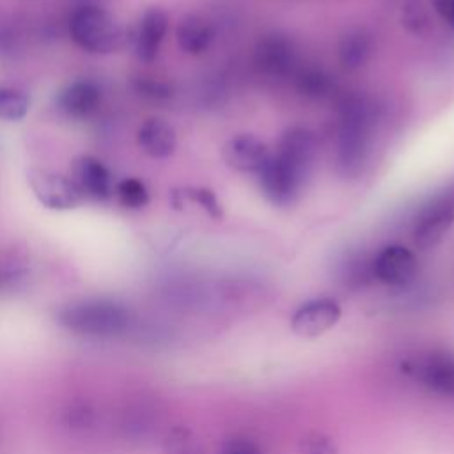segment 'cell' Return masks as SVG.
I'll list each match as a JSON object with an SVG mask.
<instances>
[{
	"label": "cell",
	"instance_id": "obj_25",
	"mask_svg": "<svg viewBox=\"0 0 454 454\" xmlns=\"http://www.w3.org/2000/svg\"><path fill=\"white\" fill-rule=\"evenodd\" d=\"M181 195H183V199L197 202L211 218H215V220L222 218V206H220V202L216 199V193L211 188L193 186V188L183 190Z\"/></svg>",
	"mask_w": 454,
	"mask_h": 454
},
{
	"label": "cell",
	"instance_id": "obj_20",
	"mask_svg": "<svg viewBox=\"0 0 454 454\" xmlns=\"http://www.w3.org/2000/svg\"><path fill=\"white\" fill-rule=\"evenodd\" d=\"M96 420L98 411L89 401L67 403L60 411V424L73 433H83L92 429Z\"/></svg>",
	"mask_w": 454,
	"mask_h": 454
},
{
	"label": "cell",
	"instance_id": "obj_3",
	"mask_svg": "<svg viewBox=\"0 0 454 454\" xmlns=\"http://www.w3.org/2000/svg\"><path fill=\"white\" fill-rule=\"evenodd\" d=\"M69 35L87 53H114L126 44L124 28L101 7L83 5L69 20Z\"/></svg>",
	"mask_w": 454,
	"mask_h": 454
},
{
	"label": "cell",
	"instance_id": "obj_12",
	"mask_svg": "<svg viewBox=\"0 0 454 454\" xmlns=\"http://www.w3.org/2000/svg\"><path fill=\"white\" fill-rule=\"evenodd\" d=\"M71 179L83 199L106 200L112 195V176L101 160L82 154L73 161Z\"/></svg>",
	"mask_w": 454,
	"mask_h": 454
},
{
	"label": "cell",
	"instance_id": "obj_26",
	"mask_svg": "<svg viewBox=\"0 0 454 454\" xmlns=\"http://www.w3.org/2000/svg\"><path fill=\"white\" fill-rule=\"evenodd\" d=\"M300 454H337V447L325 433L312 431L301 438Z\"/></svg>",
	"mask_w": 454,
	"mask_h": 454
},
{
	"label": "cell",
	"instance_id": "obj_2",
	"mask_svg": "<svg viewBox=\"0 0 454 454\" xmlns=\"http://www.w3.org/2000/svg\"><path fill=\"white\" fill-rule=\"evenodd\" d=\"M371 110L362 99H349L340 112L337 137V161L346 176H356L369 154Z\"/></svg>",
	"mask_w": 454,
	"mask_h": 454
},
{
	"label": "cell",
	"instance_id": "obj_24",
	"mask_svg": "<svg viewBox=\"0 0 454 454\" xmlns=\"http://www.w3.org/2000/svg\"><path fill=\"white\" fill-rule=\"evenodd\" d=\"M115 193L119 202L128 209H142L149 204V192L137 177H126L117 183Z\"/></svg>",
	"mask_w": 454,
	"mask_h": 454
},
{
	"label": "cell",
	"instance_id": "obj_28",
	"mask_svg": "<svg viewBox=\"0 0 454 454\" xmlns=\"http://www.w3.org/2000/svg\"><path fill=\"white\" fill-rule=\"evenodd\" d=\"M426 23H427V16H426V12L422 11L420 5L411 4V5L406 7V11H404V25L408 27V30H411L415 34H420L424 30Z\"/></svg>",
	"mask_w": 454,
	"mask_h": 454
},
{
	"label": "cell",
	"instance_id": "obj_7",
	"mask_svg": "<svg viewBox=\"0 0 454 454\" xmlns=\"http://www.w3.org/2000/svg\"><path fill=\"white\" fill-rule=\"evenodd\" d=\"M257 174L261 192L273 206L278 207H287L294 204L307 181L277 154H271L266 165Z\"/></svg>",
	"mask_w": 454,
	"mask_h": 454
},
{
	"label": "cell",
	"instance_id": "obj_1",
	"mask_svg": "<svg viewBox=\"0 0 454 454\" xmlns=\"http://www.w3.org/2000/svg\"><path fill=\"white\" fill-rule=\"evenodd\" d=\"M57 321L64 330L92 339L119 337L135 326L131 310L122 303L106 298L67 303L57 312Z\"/></svg>",
	"mask_w": 454,
	"mask_h": 454
},
{
	"label": "cell",
	"instance_id": "obj_21",
	"mask_svg": "<svg viewBox=\"0 0 454 454\" xmlns=\"http://www.w3.org/2000/svg\"><path fill=\"white\" fill-rule=\"evenodd\" d=\"M165 454H206L200 438L184 426L172 427L163 438Z\"/></svg>",
	"mask_w": 454,
	"mask_h": 454
},
{
	"label": "cell",
	"instance_id": "obj_30",
	"mask_svg": "<svg viewBox=\"0 0 454 454\" xmlns=\"http://www.w3.org/2000/svg\"><path fill=\"white\" fill-rule=\"evenodd\" d=\"M434 11L454 30V0H433Z\"/></svg>",
	"mask_w": 454,
	"mask_h": 454
},
{
	"label": "cell",
	"instance_id": "obj_8",
	"mask_svg": "<svg viewBox=\"0 0 454 454\" xmlns=\"http://www.w3.org/2000/svg\"><path fill=\"white\" fill-rule=\"evenodd\" d=\"M161 424L160 406L147 397L129 401L119 415V431L126 442L147 443L153 440Z\"/></svg>",
	"mask_w": 454,
	"mask_h": 454
},
{
	"label": "cell",
	"instance_id": "obj_18",
	"mask_svg": "<svg viewBox=\"0 0 454 454\" xmlns=\"http://www.w3.org/2000/svg\"><path fill=\"white\" fill-rule=\"evenodd\" d=\"M176 39L183 51L190 55H200L209 48L213 41V30L204 18L197 14H188L179 21Z\"/></svg>",
	"mask_w": 454,
	"mask_h": 454
},
{
	"label": "cell",
	"instance_id": "obj_14",
	"mask_svg": "<svg viewBox=\"0 0 454 454\" xmlns=\"http://www.w3.org/2000/svg\"><path fill=\"white\" fill-rule=\"evenodd\" d=\"M101 105V89L90 80H76L57 96L59 110L71 119H87Z\"/></svg>",
	"mask_w": 454,
	"mask_h": 454
},
{
	"label": "cell",
	"instance_id": "obj_13",
	"mask_svg": "<svg viewBox=\"0 0 454 454\" xmlns=\"http://www.w3.org/2000/svg\"><path fill=\"white\" fill-rule=\"evenodd\" d=\"M266 144L255 135H236L229 138L222 149L223 161L239 172H259L270 160Z\"/></svg>",
	"mask_w": 454,
	"mask_h": 454
},
{
	"label": "cell",
	"instance_id": "obj_22",
	"mask_svg": "<svg viewBox=\"0 0 454 454\" xmlns=\"http://www.w3.org/2000/svg\"><path fill=\"white\" fill-rule=\"evenodd\" d=\"M296 87L307 98L323 99L332 94L335 85L328 73L312 67V69H303L296 74Z\"/></svg>",
	"mask_w": 454,
	"mask_h": 454
},
{
	"label": "cell",
	"instance_id": "obj_11",
	"mask_svg": "<svg viewBox=\"0 0 454 454\" xmlns=\"http://www.w3.org/2000/svg\"><path fill=\"white\" fill-rule=\"evenodd\" d=\"M316 153H317L316 137L305 128H291L282 135L275 154L282 158L303 179H307L312 172Z\"/></svg>",
	"mask_w": 454,
	"mask_h": 454
},
{
	"label": "cell",
	"instance_id": "obj_16",
	"mask_svg": "<svg viewBox=\"0 0 454 454\" xmlns=\"http://www.w3.org/2000/svg\"><path fill=\"white\" fill-rule=\"evenodd\" d=\"M137 142H138V147L147 156L163 160L176 151L177 138H176L174 128L167 121L160 117H151V119H145L138 128Z\"/></svg>",
	"mask_w": 454,
	"mask_h": 454
},
{
	"label": "cell",
	"instance_id": "obj_5",
	"mask_svg": "<svg viewBox=\"0 0 454 454\" xmlns=\"http://www.w3.org/2000/svg\"><path fill=\"white\" fill-rule=\"evenodd\" d=\"M27 183L34 197L46 209L69 211L83 202V195L80 193L73 179L60 172L32 167L27 170Z\"/></svg>",
	"mask_w": 454,
	"mask_h": 454
},
{
	"label": "cell",
	"instance_id": "obj_23",
	"mask_svg": "<svg viewBox=\"0 0 454 454\" xmlns=\"http://www.w3.org/2000/svg\"><path fill=\"white\" fill-rule=\"evenodd\" d=\"M30 108V99L23 90L0 85V121H21Z\"/></svg>",
	"mask_w": 454,
	"mask_h": 454
},
{
	"label": "cell",
	"instance_id": "obj_27",
	"mask_svg": "<svg viewBox=\"0 0 454 454\" xmlns=\"http://www.w3.org/2000/svg\"><path fill=\"white\" fill-rule=\"evenodd\" d=\"M135 89L138 94L151 99H167L172 94V89L165 82L154 78H138L135 82Z\"/></svg>",
	"mask_w": 454,
	"mask_h": 454
},
{
	"label": "cell",
	"instance_id": "obj_29",
	"mask_svg": "<svg viewBox=\"0 0 454 454\" xmlns=\"http://www.w3.org/2000/svg\"><path fill=\"white\" fill-rule=\"evenodd\" d=\"M220 454H262V450L252 440L232 438L222 447Z\"/></svg>",
	"mask_w": 454,
	"mask_h": 454
},
{
	"label": "cell",
	"instance_id": "obj_17",
	"mask_svg": "<svg viewBox=\"0 0 454 454\" xmlns=\"http://www.w3.org/2000/svg\"><path fill=\"white\" fill-rule=\"evenodd\" d=\"M257 62L266 73L286 76L294 71L296 51L289 39L282 35H268L257 48Z\"/></svg>",
	"mask_w": 454,
	"mask_h": 454
},
{
	"label": "cell",
	"instance_id": "obj_9",
	"mask_svg": "<svg viewBox=\"0 0 454 454\" xmlns=\"http://www.w3.org/2000/svg\"><path fill=\"white\" fill-rule=\"evenodd\" d=\"M372 273L385 286L401 289L413 284L417 277V259L406 247L388 245L372 261Z\"/></svg>",
	"mask_w": 454,
	"mask_h": 454
},
{
	"label": "cell",
	"instance_id": "obj_10",
	"mask_svg": "<svg viewBox=\"0 0 454 454\" xmlns=\"http://www.w3.org/2000/svg\"><path fill=\"white\" fill-rule=\"evenodd\" d=\"M340 317V307L332 298H316L303 303L291 319V330L305 339L328 332Z\"/></svg>",
	"mask_w": 454,
	"mask_h": 454
},
{
	"label": "cell",
	"instance_id": "obj_19",
	"mask_svg": "<svg viewBox=\"0 0 454 454\" xmlns=\"http://www.w3.org/2000/svg\"><path fill=\"white\" fill-rule=\"evenodd\" d=\"M371 53V39L362 30H349L342 35L339 44V59L344 67L358 69L362 67Z\"/></svg>",
	"mask_w": 454,
	"mask_h": 454
},
{
	"label": "cell",
	"instance_id": "obj_6",
	"mask_svg": "<svg viewBox=\"0 0 454 454\" xmlns=\"http://www.w3.org/2000/svg\"><path fill=\"white\" fill-rule=\"evenodd\" d=\"M406 372L429 394L454 399V355L429 351L406 364Z\"/></svg>",
	"mask_w": 454,
	"mask_h": 454
},
{
	"label": "cell",
	"instance_id": "obj_15",
	"mask_svg": "<svg viewBox=\"0 0 454 454\" xmlns=\"http://www.w3.org/2000/svg\"><path fill=\"white\" fill-rule=\"evenodd\" d=\"M167 28L168 18L161 9L151 7L144 12L135 34V53L142 62H153L156 59Z\"/></svg>",
	"mask_w": 454,
	"mask_h": 454
},
{
	"label": "cell",
	"instance_id": "obj_4",
	"mask_svg": "<svg viewBox=\"0 0 454 454\" xmlns=\"http://www.w3.org/2000/svg\"><path fill=\"white\" fill-rule=\"evenodd\" d=\"M454 225V181L429 199L415 220L413 241L420 250L436 247Z\"/></svg>",
	"mask_w": 454,
	"mask_h": 454
}]
</instances>
